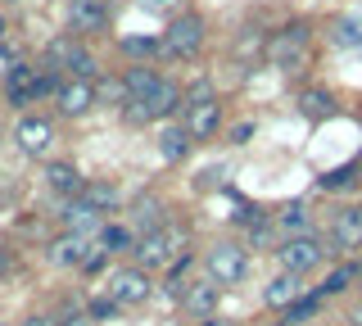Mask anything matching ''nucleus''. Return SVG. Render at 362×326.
Returning a JSON list of instances; mask_svg holds the SVG:
<instances>
[{"label": "nucleus", "instance_id": "f257e3e1", "mask_svg": "<svg viewBox=\"0 0 362 326\" xmlns=\"http://www.w3.org/2000/svg\"><path fill=\"white\" fill-rule=\"evenodd\" d=\"M181 245H186V231L168 222V227H158V231H150V235H141L132 254H136V263H141V267H168V263H177Z\"/></svg>", "mask_w": 362, "mask_h": 326}, {"label": "nucleus", "instance_id": "f03ea898", "mask_svg": "<svg viewBox=\"0 0 362 326\" xmlns=\"http://www.w3.org/2000/svg\"><path fill=\"white\" fill-rule=\"evenodd\" d=\"M209 281H218V286H235V281H245V272H249V258H245V250L240 245H213L209 250Z\"/></svg>", "mask_w": 362, "mask_h": 326}, {"label": "nucleus", "instance_id": "7ed1b4c3", "mask_svg": "<svg viewBox=\"0 0 362 326\" xmlns=\"http://www.w3.org/2000/svg\"><path fill=\"white\" fill-rule=\"evenodd\" d=\"M276 258H281V267H286V272L303 276V272H313V267L326 258V250H322V240H317V235H290V240L276 250Z\"/></svg>", "mask_w": 362, "mask_h": 326}, {"label": "nucleus", "instance_id": "20e7f679", "mask_svg": "<svg viewBox=\"0 0 362 326\" xmlns=\"http://www.w3.org/2000/svg\"><path fill=\"white\" fill-rule=\"evenodd\" d=\"M177 105H181V91H177L173 82H158V91H154V95H145V100H127V122H154V118H168Z\"/></svg>", "mask_w": 362, "mask_h": 326}, {"label": "nucleus", "instance_id": "39448f33", "mask_svg": "<svg viewBox=\"0 0 362 326\" xmlns=\"http://www.w3.org/2000/svg\"><path fill=\"white\" fill-rule=\"evenodd\" d=\"M204 46V23L195 14H181L173 28L163 32V54H173V59H190Z\"/></svg>", "mask_w": 362, "mask_h": 326}, {"label": "nucleus", "instance_id": "423d86ee", "mask_svg": "<svg viewBox=\"0 0 362 326\" xmlns=\"http://www.w3.org/2000/svg\"><path fill=\"white\" fill-rule=\"evenodd\" d=\"M303 46H308V28H303V23H290V28H281L276 37L267 41V54H272V64H276V69H294V64H299V54H303Z\"/></svg>", "mask_w": 362, "mask_h": 326}, {"label": "nucleus", "instance_id": "0eeeda50", "mask_svg": "<svg viewBox=\"0 0 362 326\" xmlns=\"http://www.w3.org/2000/svg\"><path fill=\"white\" fill-rule=\"evenodd\" d=\"M109 299L118 303H145L150 299V276H145V267H122V272L109 276Z\"/></svg>", "mask_w": 362, "mask_h": 326}, {"label": "nucleus", "instance_id": "6e6552de", "mask_svg": "<svg viewBox=\"0 0 362 326\" xmlns=\"http://www.w3.org/2000/svg\"><path fill=\"white\" fill-rule=\"evenodd\" d=\"M54 86V77H37V69H28V64H14L9 69V82H5V91L14 105H32L41 91H50Z\"/></svg>", "mask_w": 362, "mask_h": 326}, {"label": "nucleus", "instance_id": "1a4fd4ad", "mask_svg": "<svg viewBox=\"0 0 362 326\" xmlns=\"http://www.w3.org/2000/svg\"><path fill=\"white\" fill-rule=\"evenodd\" d=\"M218 122H222V105H218V100H195V105H186V122H181V127H186L195 141H204V136L218 132Z\"/></svg>", "mask_w": 362, "mask_h": 326}, {"label": "nucleus", "instance_id": "9d476101", "mask_svg": "<svg viewBox=\"0 0 362 326\" xmlns=\"http://www.w3.org/2000/svg\"><path fill=\"white\" fill-rule=\"evenodd\" d=\"M331 245L335 250H362V209H339L331 222Z\"/></svg>", "mask_w": 362, "mask_h": 326}, {"label": "nucleus", "instance_id": "9b49d317", "mask_svg": "<svg viewBox=\"0 0 362 326\" xmlns=\"http://www.w3.org/2000/svg\"><path fill=\"white\" fill-rule=\"evenodd\" d=\"M18 145H23V154H50V145H54V127L45 118H23L18 122Z\"/></svg>", "mask_w": 362, "mask_h": 326}, {"label": "nucleus", "instance_id": "f8f14e48", "mask_svg": "<svg viewBox=\"0 0 362 326\" xmlns=\"http://www.w3.org/2000/svg\"><path fill=\"white\" fill-rule=\"evenodd\" d=\"M218 295H222L218 281H190L181 303H186V313H195V318H213V313H218Z\"/></svg>", "mask_w": 362, "mask_h": 326}, {"label": "nucleus", "instance_id": "ddd939ff", "mask_svg": "<svg viewBox=\"0 0 362 326\" xmlns=\"http://www.w3.org/2000/svg\"><path fill=\"white\" fill-rule=\"evenodd\" d=\"M90 250H95V245H90L86 235H73V231H68L64 240H54V245H50V258H54L59 267H86Z\"/></svg>", "mask_w": 362, "mask_h": 326}, {"label": "nucleus", "instance_id": "4468645a", "mask_svg": "<svg viewBox=\"0 0 362 326\" xmlns=\"http://www.w3.org/2000/svg\"><path fill=\"white\" fill-rule=\"evenodd\" d=\"M59 218H64V227L73 231V235H86V231H105V227H100V209H90L82 195H77V199H68V209L59 213Z\"/></svg>", "mask_w": 362, "mask_h": 326}, {"label": "nucleus", "instance_id": "2eb2a0df", "mask_svg": "<svg viewBox=\"0 0 362 326\" xmlns=\"http://www.w3.org/2000/svg\"><path fill=\"white\" fill-rule=\"evenodd\" d=\"M263 299H267V308H281V313H286L290 303H299V299H303V281L294 276V272H281V276L263 290Z\"/></svg>", "mask_w": 362, "mask_h": 326}, {"label": "nucleus", "instance_id": "dca6fc26", "mask_svg": "<svg viewBox=\"0 0 362 326\" xmlns=\"http://www.w3.org/2000/svg\"><path fill=\"white\" fill-rule=\"evenodd\" d=\"M90 105H95V86H90V82H68V86H59V109H64L68 118H82Z\"/></svg>", "mask_w": 362, "mask_h": 326}, {"label": "nucleus", "instance_id": "f3484780", "mask_svg": "<svg viewBox=\"0 0 362 326\" xmlns=\"http://www.w3.org/2000/svg\"><path fill=\"white\" fill-rule=\"evenodd\" d=\"M109 23L105 0H73V32H100Z\"/></svg>", "mask_w": 362, "mask_h": 326}, {"label": "nucleus", "instance_id": "a211bd4d", "mask_svg": "<svg viewBox=\"0 0 362 326\" xmlns=\"http://www.w3.org/2000/svg\"><path fill=\"white\" fill-rule=\"evenodd\" d=\"M45 182H50V190H59V195H68V199H77L86 190V177L77 173L73 163H50V173H45Z\"/></svg>", "mask_w": 362, "mask_h": 326}, {"label": "nucleus", "instance_id": "6ab92c4d", "mask_svg": "<svg viewBox=\"0 0 362 326\" xmlns=\"http://www.w3.org/2000/svg\"><path fill=\"white\" fill-rule=\"evenodd\" d=\"M190 141H195V136H190V132H186V127H168V132H163V136H158V154H163V159H168V163H177V159H186V150H190Z\"/></svg>", "mask_w": 362, "mask_h": 326}, {"label": "nucleus", "instance_id": "aec40b11", "mask_svg": "<svg viewBox=\"0 0 362 326\" xmlns=\"http://www.w3.org/2000/svg\"><path fill=\"white\" fill-rule=\"evenodd\" d=\"M158 82H163V77H158L154 69H127V100H145V95H154L158 91Z\"/></svg>", "mask_w": 362, "mask_h": 326}, {"label": "nucleus", "instance_id": "412c9836", "mask_svg": "<svg viewBox=\"0 0 362 326\" xmlns=\"http://www.w3.org/2000/svg\"><path fill=\"white\" fill-rule=\"evenodd\" d=\"M299 114L303 118H331L335 114V100L326 95V91H303L299 95Z\"/></svg>", "mask_w": 362, "mask_h": 326}, {"label": "nucleus", "instance_id": "4be33fe9", "mask_svg": "<svg viewBox=\"0 0 362 326\" xmlns=\"http://www.w3.org/2000/svg\"><path fill=\"white\" fill-rule=\"evenodd\" d=\"M335 46H344V50H358L362 46V18L358 14H349V18H339V23H335Z\"/></svg>", "mask_w": 362, "mask_h": 326}, {"label": "nucleus", "instance_id": "5701e85b", "mask_svg": "<svg viewBox=\"0 0 362 326\" xmlns=\"http://www.w3.org/2000/svg\"><path fill=\"white\" fill-rule=\"evenodd\" d=\"M136 227H145V235L158 231V227H168V222H163V204H158V199H141V204H136Z\"/></svg>", "mask_w": 362, "mask_h": 326}, {"label": "nucleus", "instance_id": "b1692460", "mask_svg": "<svg viewBox=\"0 0 362 326\" xmlns=\"http://www.w3.org/2000/svg\"><path fill=\"white\" fill-rule=\"evenodd\" d=\"M276 222H281L290 235H308V204H286Z\"/></svg>", "mask_w": 362, "mask_h": 326}, {"label": "nucleus", "instance_id": "393cba45", "mask_svg": "<svg viewBox=\"0 0 362 326\" xmlns=\"http://www.w3.org/2000/svg\"><path fill=\"white\" fill-rule=\"evenodd\" d=\"M317 308H322V295H303L299 303H290V308H286V326H299V322H308Z\"/></svg>", "mask_w": 362, "mask_h": 326}, {"label": "nucleus", "instance_id": "a878e982", "mask_svg": "<svg viewBox=\"0 0 362 326\" xmlns=\"http://www.w3.org/2000/svg\"><path fill=\"white\" fill-rule=\"evenodd\" d=\"M82 199H86L90 209H100V213H105V209L118 204V190H113V186H86V190H82Z\"/></svg>", "mask_w": 362, "mask_h": 326}, {"label": "nucleus", "instance_id": "bb28decb", "mask_svg": "<svg viewBox=\"0 0 362 326\" xmlns=\"http://www.w3.org/2000/svg\"><path fill=\"white\" fill-rule=\"evenodd\" d=\"M122 50H127V54H136V59H141V54L150 59V54H158V50H163V37H127V41H122Z\"/></svg>", "mask_w": 362, "mask_h": 326}, {"label": "nucleus", "instance_id": "cd10ccee", "mask_svg": "<svg viewBox=\"0 0 362 326\" xmlns=\"http://www.w3.org/2000/svg\"><path fill=\"white\" fill-rule=\"evenodd\" d=\"M77 50H82V46H77L73 37H59V41H50V64H59V69H68Z\"/></svg>", "mask_w": 362, "mask_h": 326}, {"label": "nucleus", "instance_id": "c85d7f7f", "mask_svg": "<svg viewBox=\"0 0 362 326\" xmlns=\"http://www.w3.org/2000/svg\"><path fill=\"white\" fill-rule=\"evenodd\" d=\"M354 276H358L354 267H335V272L326 276V286H322V299H326V295H344V290H349V281H354Z\"/></svg>", "mask_w": 362, "mask_h": 326}, {"label": "nucleus", "instance_id": "c756f323", "mask_svg": "<svg viewBox=\"0 0 362 326\" xmlns=\"http://www.w3.org/2000/svg\"><path fill=\"white\" fill-rule=\"evenodd\" d=\"M68 73H73V82H90V77H95V59H90L86 50H77L73 64H68Z\"/></svg>", "mask_w": 362, "mask_h": 326}, {"label": "nucleus", "instance_id": "7c9ffc66", "mask_svg": "<svg viewBox=\"0 0 362 326\" xmlns=\"http://www.w3.org/2000/svg\"><path fill=\"white\" fill-rule=\"evenodd\" d=\"M100 245H105L109 254L113 250H127V245H132V231L127 227H105V231H100Z\"/></svg>", "mask_w": 362, "mask_h": 326}, {"label": "nucleus", "instance_id": "2f4dec72", "mask_svg": "<svg viewBox=\"0 0 362 326\" xmlns=\"http://www.w3.org/2000/svg\"><path fill=\"white\" fill-rule=\"evenodd\" d=\"M349 182H354V168H335V173L322 177V190H344Z\"/></svg>", "mask_w": 362, "mask_h": 326}, {"label": "nucleus", "instance_id": "473e14b6", "mask_svg": "<svg viewBox=\"0 0 362 326\" xmlns=\"http://www.w3.org/2000/svg\"><path fill=\"white\" fill-rule=\"evenodd\" d=\"M113 308H118V303H113V299L105 295V299H95V303H90V318H113Z\"/></svg>", "mask_w": 362, "mask_h": 326}, {"label": "nucleus", "instance_id": "72a5a7b5", "mask_svg": "<svg viewBox=\"0 0 362 326\" xmlns=\"http://www.w3.org/2000/svg\"><path fill=\"white\" fill-rule=\"evenodd\" d=\"M249 136H254V122H240V127H235V132H231V141H235V145H245Z\"/></svg>", "mask_w": 362, "mask_h": 326}, {"label": "nucleus", "instance_id": "f704fd0d", "mask_svg": "<svg viewBox=\"0 0 362 326\" xmlns=\"http://www.w3.org/2000/svg\"><path fill=\"white\" fill-rule=\"evenodd\" d=\"M181 0H145V9H158V14H168V9H177Z\"/></svg>", "mask_w": 362, "mask_h": 326}, {"label": "nucleus", "instance_id": "c9c22d12", "mask_svg": "<svg viewBox=\"0 0 362 326\" xmlns=\"http://www.w3.org/2000/svg\"><path fill=\"white\" fill-rule=\"evenodd\" d=\"M9 267H14V254H9V250H0V276H5Z\"/></svg>", "mask_w": 362, "mask_h": 326}, {"label": "nucleus", "instance_id": "e433bc0d", "mask_svg": "<svg viewBox=\"0 0 362 326\" xmlns=\"http://www.w3.org/2000/svg\"><path fill=\"white\" fill-rule=\"evenodd\" d=\"M18 326H54L50 318H28V322H18Z\"/></svg>", "mask_w": 362, "mask_h": 326}, {"label": "nucleus", "instance_id": "4c0bfd02", "mask_svg": "<svg viewBox=\"0 0 362 326\" xmlns=\"http://www.w3.org/2000/svg\"><path fill=\"white\" fill-rule=\"evenodd\" d=\"M59 326H90V318H68V322H59Z\"/></svg>", "mask_w": 362, "mask_h": 326}, {"label": "nucleus", "instance_id": "58836bf2", "mask_svg": "<svg viewBox=\"0 0 362 326\" xmlns=\"http://www.w3.org/2000/svg\"><path fill=\"white\" fill-rule=\"evenodd\" d=\"M199 326H231V322H222V318H204Z\"/></svg>", "mask_w": 362, "mask_h": 326}]
</instances>
